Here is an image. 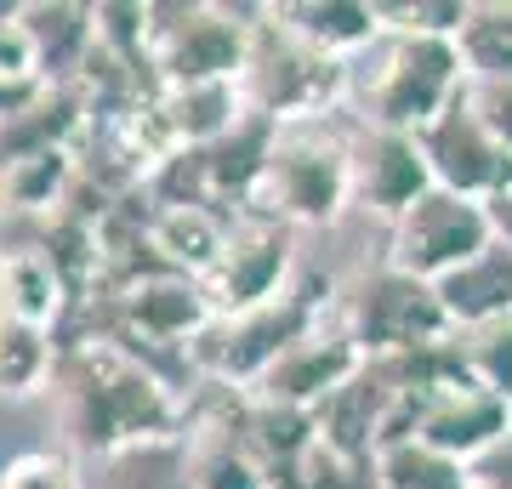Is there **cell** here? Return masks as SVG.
<instances>
[{
    "label": "cell",
    "mask_w": 512,
    "mask_h": 489,
    "mask_svg": "<svg viewBox=\"0 0 512 489\" xmlns=\"http://www.w3.org/2000/svg\"><path fill=\"white\" fill-rule=\"evenodd\" d=\"M365 370V347L353 342V330H325L313 325L296 347H285L262 376H256V399L268 404H291V410H319L330 393H342L353 376Z\"/></svg>",
    "instance_id": "9"
},
{
    "label": "cell",
    "mask_w": 512,
    "mask_h": 489,
    "mask_svg": "<svg viewBox=\"0 0 512 489\" xmlns=\"http://www.w3.org/2000/svg\"><path fill=\"white\" fill-rule=\"evenodd\" d=\"M376 489H473L467 484V467L439 455L433 444H421V438H399V444H382L376 461Z\"/></svg>",
    "instance_id": "17"
},
{
    "label": "cell",
    "mask_w": 512,
    "mask_h": 489,
    "mask_svg": "<svg viewBox=\"0 0 512 489\" xmlns=\"http://www.w3.org/2000/svg\"><path fill=\"white\" fill-rule=\"evenodd\" d=\"M456 52L467 80H512V6H473Z\"/></svg>",
    "instance_id": "18"
},
{
    "label": "cell",
    "mask_w": 512,
    "mask_h": 489,
    "mask_svg": "<svg viewBox=\"0 0 512 489\" xmlns=\"http://www.w3.org/2000/svg\"><path fill=\"white\" fill-rule=\"evenodd\" d=\"M353 200V143L330 126H279L268 165L251 188V211L279 222H336Z\"/></svg>",
    "instance_id": "3"
},
{
    "label": "cell",
    "mask_w": 512,
    "mask_h": 489,
    "mask_svg": "<svg viewBox=\"0 0 512 489\" xmlns=\"http://www.w3.org/2000/svg\"><path fill=\"white\" fill-rule=\"evenodd\" d=\"M63 296H69V285L57 279L46 251H29V245L0 251V313H6V319L52 330L57 313H63Z\"/></svg>",
    "instance_id": "14"
},
{
    "label": "cell",
    "mask_w": 512,
    "mask_h": 489,
    "mask_svg": "<svg viewBox=\"0 0 512 489\" xmlns=\"http://www.w3.org/2000/svg\"><path fill=\"white\" fill-rule=\"evenodd\" d=\"M467 103L490 126V137L512 154V80H467Z\"/></svg>",
    "instance_id": "22"
},
{
    "label": "cell",
    "mask_w": 512,
    "mask_h": 489,
    "mask_svg": "<svg viewBox=\"0 0 512 489\" xmlns=\"http://www.w3.org/2000/svg\"><path fill=\"white\" fill-rule=\"evenodd\" d=\"M0 489H86V478L63 450H23L0 467Z\"/></svg>",
    "instance_id": "20"
},
{
    "label": "cell",
    "mask_w": 512,
    "mask_h": 489,
    "mask_svg": "<svg viewBox=\"0 0 512 489\" xmlns=\"http://www.w3.org/2000/svg\"><path fill=\"white\" fill-rule=\"evenodd\" d=\"M285 273H291V222L245 211L228 228L211 273L200 279L205 302H211V319H234V313H251L262 302H274L279 290L291 285Z\"/></svg>",
    "instance_id": "6"
},
{
    "label": "cell",
    "mask_w": 512,
    "mask_h": 489,
    "mask_svg": "<svg viewBox=\"0 0 512 489\" xmlns=\"http://www.w3.org/2000/svg\"><path fill=\"white\" fill-rule=\"evenodd\" d=\"M507 427H512V399H501V393H490V387H478L473 376H461V381H450V387H439V393L421 399L416 438L467 467V461L490 450Z\"/></svg>",
    "instance_id": "10"
},
{
    "label": "cell",
    "mask_w": 512,
    "mask_h": 489,
    "mask_svg": "<svg viewBox=\"0 0 512 489\" xmlns=\"http://www.w3.org/2000/svg\"><path fill=\"white\" fill-rule=\"evenodd\" d=\"M467 484L473 489H512V427L495 438L484 455L467 461Z\"/></svg>",
    "instance_id": "23"
},
{
    "label": "cell",
    "mask_w": 512,
    "mask_h": 489,
    "mask_svg": "<svg viewBox=\"0 0 512 489\" xmlns=\"http://www.w3.org/2000/svg\"><path fill=\"white\" fill-rule=\"evenodd\" d=\"M433 188V171L421 160V143L410 131H370L353 143V200L399 222L410 205Z\"/></svg>",
    "instance_id": "11"
},
{
    "label": "cell",
    "mask_w": 512,
    "mask_h": 489,
    "mask_svg": "<svg viewBox=\"0 0 512 489\" xmlns=\"http://www.w3.org/2000/svg\"><path fill=\"white\" fill-rule=\"evenodd\" d=\"M461 359H467V376H473L478 387H490V393L512 399V319H495V325L467 330Z\"/></svg>",
    "instance_id": "19"
},
{
    "label": "cell",
    "mask_w": 512,
    "mask_h": 489,
    "mask_svg": "<svg viewBox=\"0 0 512 489\" xmlns=\"http://www.w3.org/2000/svg\"><path fill=\"white\" fill-rule=\"evenodd\" d=\"M484 217H490L495 245H507V251H512V188H501L495 200H484Z\"/></svg>",
    "instance_id": "24"
},
{
    "label": "cell",
    "mask_w": 512,
    "mask_h": 489,
    "mask_svg": "<svg viewBox=\"0 0 512 489\" xmlns=\"http://www.w3.org/2000/svg\"><path fill=\"white\" fill-rule=\"evenodd\" d=\"M348 330L353 342L365 347V359H387V353H410V347L456 336L439 290L393 268H382L376 279L359 285V302L348 308Z\"/></svg>",
    "instance_id": "7"
},
{
    "label": "cell",
    "mask_w": 512,
    "mask_h": 489,
    "mask_svg": "<svg viewBox=\"0 0 512 489\" xmlns=\"http://www.w3.org/2000/svg\"><path fill=\"white\" fill-rule=\"evenodd\" d=\"M57 353L63 347H52V330L0 313V399H35L40 387H52Z\"/></svg>",
    "instance_id": "16"
},
{
    "label": "cell",
    "mask_w": 512,
    "mask_h": 489,
    "mask_svg": "<svg viewBox=\"0 0 512 489\" xmlns=\"http://www.w3.org/2000/svg\"><path fill=\"white\" fill-rule=\"evenodd\" d=\"M239 86H245V103L268 114L274 126H308V120H325V109L348 103V63L313 52L308 40H296L274 18V6H262Z\"/></svg>",
    "instance_id": "4"
},
{
    "label": "cell",
    "mask_w": 512,
    "mask_h": 489,
    "mask_svg": "<svg viewBox=\"0 0 512 489\" xmlns=\"http://www.w3.org/2000/svg\"><path fill=\"white\" fill-rule=\"evenodd\" d=\"M439 302L450 313L456 330H478V325H495V319H512V251L507 245H490L484 256H473L467 268L444 273L439 285Z\"/></svg>",
    "instance_id": "12"
},
{
    "label": "cell",
    "mask_w": 512,
    "mask_h": 489,
    "mask_svg": "<svg viewBox=\"0 0 512 489\" xmlns=\"http://www.w3.org/2000/svg\"><path fill=\"white\" fill-rule=\"evenodd\" d=\"M57 393H63V416L80 450L97 455H131V450H165L188 433V404L165 387L114 336H80L57 353Z\"/></svg>",
    "instance_id": "1"
},
{
    "label": "cell",
    "mask_w": 512,
    "mask_h": 489,
    "mask_svg": "<svg viewBox=\"0 0 512 489\" xmlns=\"http://www.w3.org/2000/svg\"><path fill=\"white\" fill-rule=\"evenodd\" d=\"M274 18L291 29L296 40H308L313 52L336 57V63H353L365 57L376 40H382V18L376 6H348V0H308V6H274Z\"/></svg>",
    "instance_id": "13"
},
{
    "label": "cell",
    "mask_w": 512,
    "mask_h": 489,
    "mask_svg": "<svg viewBox=\"0 0 512 489\" xmlns=\"http://www.w3.org/2000/svg\"><path fill=\"white\" fill-rule=\"evenodd\" d=\"M171 455H177V444L114 455V484L109 489H194V472L171 467Z\"/></svg>",
    "instance_id": "21"
},
{
    "label": "cell",
    "mask_w": 512,
    "mask_h": 489,
    "mask_svg": "<svg viewBox=\"0 0 512 489\" xmlns=\"http://www.w3.org/2000/svg\"><path fill=\"white\" fill-rule=\"evenodd\" d=\"M370 52H376V69L348 63V103L370 131H410L416 137L467 86L456 40L444 35H387L382 29Z\"/></svg>",
    "instance_id": "2"
},
{
    "label": "cell",
    "mask_w": 512,
    "mask_h": 489,
    "mask_svg": "<svg viewBox=\"0 0 512 489\" xmlns=\"http://www.w3.org/2000/svg\"><path fill=\"white\" fill-rule=\"evenodd\" d=\"M495 245L490 217L478 200H461L450 188H427L399 222H393V251H387V268L410 273L421 285H439L444 273L467 268L473 256H484Z\"/></svg>",
    "instance_id": "5"
},
{
    "label": "cell",
    "mask_w": 512,
    "mask_h": 489,
    "mask_svg": "<svg viewBox=\"0 0 512 489\" xmlns=\"http://www.w3.org/2000/svg\"><path fill=\"white\" fill-rule=\"evenodd\" d=\"M80 165H74V148H40V154H23V160L0 165V211H52V205H69L63 194L74 188Z\"/></svg>",
    "instance_id": "15"
},
{
    "label": "cell",
    "mask_w": 512,
    "mask_h": 489,
    "mask_svg": "<svg viewBox=\"0 0 512 489\" xmlns=\"http://www.w3.org/2000/svg\"><path fill=\"white\" fill-rule=\"evenodd\" d=\"M421 143V160L433 171V188H450L461 200H495L501 188H512V154L490 137V126L473 114L467 103V86L456 91V103L439 114V120H427L416 131Z\"/></svg>",
    "instance_id": "8"
}]
</instances>
